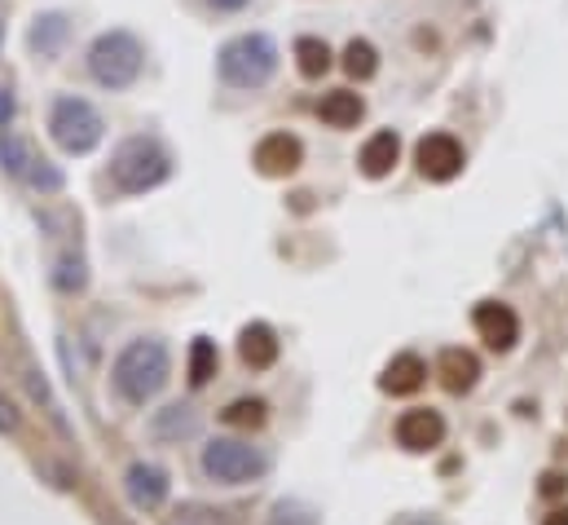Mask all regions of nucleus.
<instances>
[{"instance_id": "obj_4", "label": "nucleus", "mask_w": 568, "mask_h": 525, "mask_svg": "<svg viewBox=\"0 0 568 525\" xmlns=\"http://www.w3.org/2000/svg\"><path fill=\"white\" fill-rule=\"evenodd\" d=\"M220 80L230 88H265L278 71V45L265 32H247L239 40H230L216 58Z\"/></svg>"}, {"instance_id": "obj_27", "label": "nucleus", "mask_w": 568, "mask_h": 525, "mask_svg": "<svg viewBox=\"0 0 568 525\" xmlns=\"http://www.w3.org/2000/svg\"><path fill=\"white\" fill-rule=\"evenodd\" d=\"M542 525H568V508H559V512H551Z\"/></svg>"}, {"instance_id": "obj_2", "label": "nucleus", "mask_w": 568, "mask_h": 525, "mask_svg": "<svg viewBox=\"0 0 568 525\" xmlns=\"http://www.w3.org/2000/svg\"><path fill=\"white\" fill-rule=\"evenodd\" d=\"M172 177V155L155 138H129L110 155V181L124 194H146Z\"/></svg>"}, {"instance_id": "obj_6", "label": "nucleus", "mask_w": 568, "mask_h": 525, "mask_svg": "<svg viewBox=\"0 0 568 525\" xmlns=\"http://www.w3.org/2000/svg\"><path fill=\"white\" fill-rule=\"evenodd\" d=\"M106 124L97 116L93 102L84 97H58L53 111H49V138L67 151V155H88L97 142H101Z\"/></svg>"}, {"instance_id": "obj_12", "label": "nucleus", "mask_w": 568, "mask_h": 525, "mask_svg": "<svg viewBox=\"0 0 568 525\" xmlns=\"http://www.w3.org/2000/svg\"><path fill=\"white\" fill-rule=\"evenodd\" d=\"M129 494L137 508H159L168 499V473L155 464H133L129 468Z\"/></svg>"}, {"instance_id": "obj_21", "label": "nucleus", "mask_w": 568, "mask_h": 525, "mask_svg": "<svg viewBox=\"0 0 568 525\" xmlns=\"http://www.w3.org/2000/svg\"><path fill=\"white\" fill-rule=\"evenodd\" d=\"M155 433H159V438L194 433V415H190V406H168V410H159V419H155Z\"/></svg>"}, {"instance_id": "obj_22", "label": "nucleus", "mask_w": 568, "mask_h": 525, "mask_svg": "<svg viewBox=\"0 0 568 525\" xmlns=\"http://www.w3.org/2000/svg\"><path fill=\"white\" fill-rule=\"evenodd\" d=\"M212 375H216V345L212 341H194V349H190V380L207 384Z\"/></svg>"}, {"instance_id": "obj_16", "label": "nucleus", "mask_w": 568, "mask_h": 525, "mask_svg": "<svg viewBox=\"0 0 568 525\" xmlns=\"http://www.w3.org/2000/svg\"><path fill=\"white\" fill-rule=\"evenodd\" d=\"M440 371H445V389H449V393H468V389L476 384V375H481L476 358L463 354V349H449V354L440 358Z\"/></svg>"}, {"instance_id": "obj_28", "label": "nucleus", "mask_w": 568, "mask_h": 525, "mask_svg": "<svg viewBox=\"0 0 568 525\" xmlns=\"http://www.w3.org/2000/svg\"><path fill=\"white\" fill-rule=\"evenodd\" d=\"M419 525H427V521H419Z\"/></svg>"}, {"instance_id": "obj_23", "label": "nucleus", "mask_w": 568, "mask_h": 525, "mask_svg": "<svg viewBox=\"0 0 568 525\" xmlns=\"http://www.w3.org/2000/svg\"><path fill=\"white\" fill-rule=\"evenodd\" d=\"M225 425H247V429L265 425V402L261 397H239L230 410H225Z\"/></svg>"}, {"instance_id": "obj_11", "label": "nucleus", "mask_w": 568, "mask_h": 525, "mask_svg": "<svg viewBox=\"0 0 568 525\" xmlns=\"http://www.w3.org/2000/svg\"><path fill=\"white\" fill-rule=\"evenodd\" d=\"M239 354H243V362H247L252 371L274 367V362H278V336H274V327H265V323L243 327V336H239Z\"/></svg>"}, {"instance_id": "obj_5", "label": "nucleus", "mask_w": 568, "mask_h": 525, "mask_svg": "<svg viewBox=\"0 0 568 525\" xmlns=\"http://www.w3.org/2000/svg\"><path fill=\"white\" fill-rule=\"evenodd\" d=\"M203 473L220 486H247L269 473V455L239 438H212L203 446Z\"/></svg>"}, {"instance_id": "obj_3", "label": "nucleus", "mask_w": 568, "mask_h": 525, "mask_svg": "<svg viewBox=\"0 0 568 525\" xmlns=\"http://www.w3.org/2000/svg\"><path fill=\"white\" fill-rule=\"evenodd\" d=\"M142 67H146V49L133 32H101L88 49V75L110 93L137 84Z\"/></svg>"}, {"instance_id": "obj_25", "label": "nucleus", "mask_w": 568, "mask_h": 525, "mask_svg": "<svg viewBox=\"0 0 568 525\" xmlns=\"http://www.w3.org/2000/svg\"><path fill=\"white\" fill-rule=\"evenodd\" d=\"M10 120H14V93H10V88H0V133L10 129Z\"/></svg>"}, {"instance_id": "obj_15", "label": "nucleus", "mask_w": 568, "mask_h": 525, "mask_svg": "<svg viewBox=\"0 0 568 525\" xmlns=\"http://www.w3.org/2000/svg\"><path fill=\"white\" fill-rule=\"evenodd\" d=\"M423 375H427V367H423V358H414V354H401V358H392L388 362V371H384V393H414L419 384H423Z\"/></svg>"}, {"instance_id": "obj_26", "label": "nucleus", "mask_w": 568, "mask_h": 525, "mask_svg": "<svg viewBox=\"0 0 568 525\" xmlns=\"http://www.w3.org/2000/svg\"><path fill=\"white\" fill-rule=\"evenodd\" d=\"M212 10H220V14H239V10H247L252 0H207Z\"/></svg>"}, {"instance_id": "obj_19", "label": "nucleus", "mask_w": 568, "mask_h": 525, "mask_svg": "<svg viewBox=\"0 0 568 525\" xmlns=\"http://www.w3.org/2000/svg\"><path fill=\"white\" fill-rule=\"evenodd\" d=\"M0 168H5L10 177H32V168H36L32 146L14 133H0Z\"/></svg>"}, {"instance_id": "obj_7", "label": "nucleus", "mask_w": 568, "mask_h": 525, "mask_svg": "<svg viewBox=\"0 0 568 525\" xmlns=\"http://www.w3.org/2000/svg\"><path fill=\"white\" fill-rule=\"evenodd\" d=\"M414 159H419V172H423L427 181H454V177L463 172V164H468L463 146L454 142L449 133H427V138L419 142Z\"/></svg>"}, {"instance_id": "obj_17", "label": "nucleus", "mask_w": 568, "mask_h": 525, "mask_svg": "<svg viewBox=\"0 0 568 525\" xmlns=\"http://www.w3.org/2000/svg\"><path fill=\"white\" fill-rule=\"evenodd\" d=\"M67 19L62 14H45V19H36V27H32V49L40 53V58H53L62 45H67Z\"/></svg>"}, {"instance_id": "obj_1", "label": "nucleus", "mask_w": 568, "mask_h": 525, "mask_svg": "<svg viewBox=\"0 0 568 525\" xmlns=\"http://www.w3.org/2000/svg\"><path fill=\"white\" fill-rule=\"evenodd\" d=\"M168 371H172V358L164 341H133L116 358V367H110V384H116V393L129 406H146L168 384Z\"/></svg>"}, {"instance_id": "obj_20", "label": "nucleus", "mask_w": 568, "mask_h": 525, "mask_svg": "<svg viewBox=\"0 0 568 525\" xmlns=\"http://www.w3.org/2000/svg\"><path fill=\"white\" fill-rule=\"evenodd\" d=\"M375 67H379L375 45H371V40H349V49H345V71H349L353 80H371Z\"/></svg>"}, {"instance_id": "obj_9", "label": "nucleus", "mask_w": 568, "mask_h": 525, "mask_svg": "<svg viewBox=\"0 0 568 525\" xmlns=\"http://www.w3.org/2000/svg\"><path fill=\"white\" fill-rule=\"evenodd\" d=\"M440 438H445V419L436 410H406L397 419V442L406 451H432L440 446Z\"/></svg>"}, {"instance_id": "obj_14", "label": "nucleus", "mask_w": 568, "mask_h": 525, "mask_svg": "<svg viewBox=\"0 0 568 525\" xmlns=\"http://www.w3.org/2000/svg\"><path fill=\"white\" fill-rule=\"evenodd\" d=\"M397 155H401V142H397V133H375L366 146H362V172L366 177H388L392 172V164H397Z\"/></svg>"}, {"instance_id": "obj_8", "label": "nucleus", "mask_w": 568, "mask_h": 525, "mask_svg": "<svg viewBox=\"0 0 568 525\" xmlns=\"http://www.w3.org/2000/svg\"><path fill=\"white\" fill-rule=\"evenodd\" d=\"M472 323H476V332H481V341H485L490 349H511V345L520 341V319H516L507 305H498V300H485V305L472 313Z\"/></svg>"}, {"instance_id": "obj_18", "label": "nucleus", "mask_w": 568, "mask_h": 525, "mask_svg": "<svg viewBox=\"0 0 568 525\" xmlns=\"http://www.w3.org/2000/svg\"><path fill=\"white\" fill-rule=\"evenodd\" d=\"M295 62H300V75H304V80H322V75L330 71V49H326V40H317V36L295 40Z\"/></svg>"}, {"instance_id": "obj_13", "label": "nucleus", "mask_w": 568, "mask_h": 525, "mask_svg": "<svg viewBox=\"0 0 568 525\" xmlns=\"http://www.w3.org/2000/svg\"><path fill=\"white\" fill-rule=\"evenodd\" d=\"M362 97L358 93H349V88H335V93H326L322 102H317V116H322V124H330V129H353L358 120H362Z\"/></svg>"}, {"instance_id": "obj_10", "label": "nucleus", "mask_w": 568, "mask_h": 525, "mask_svg": "<svg viewBox=\"0 0 568 525\" xmlns=\"http://www.w3.org/2000/svg\"><path fill=\"white\" fill-rule=\"evenodd\" d=\"M256 168L265 177H287L300 168V142L291 133H269L261 146H256Z\"/></svg>"}, {"instance_id": "obj_24", "label": "nucleus", "mask_w": 568, "mask_h": 525, "mask_svg": "<svg viewBox=\"0 0 568 525\" xmlns=\"http://www.w3.org/2000/svg\"><path fill=\"white\" fill-rule=\"evenodd\" d=\"M269 525H317V516L304 508V503H278Z\"/></svg>"}]
</instances>
